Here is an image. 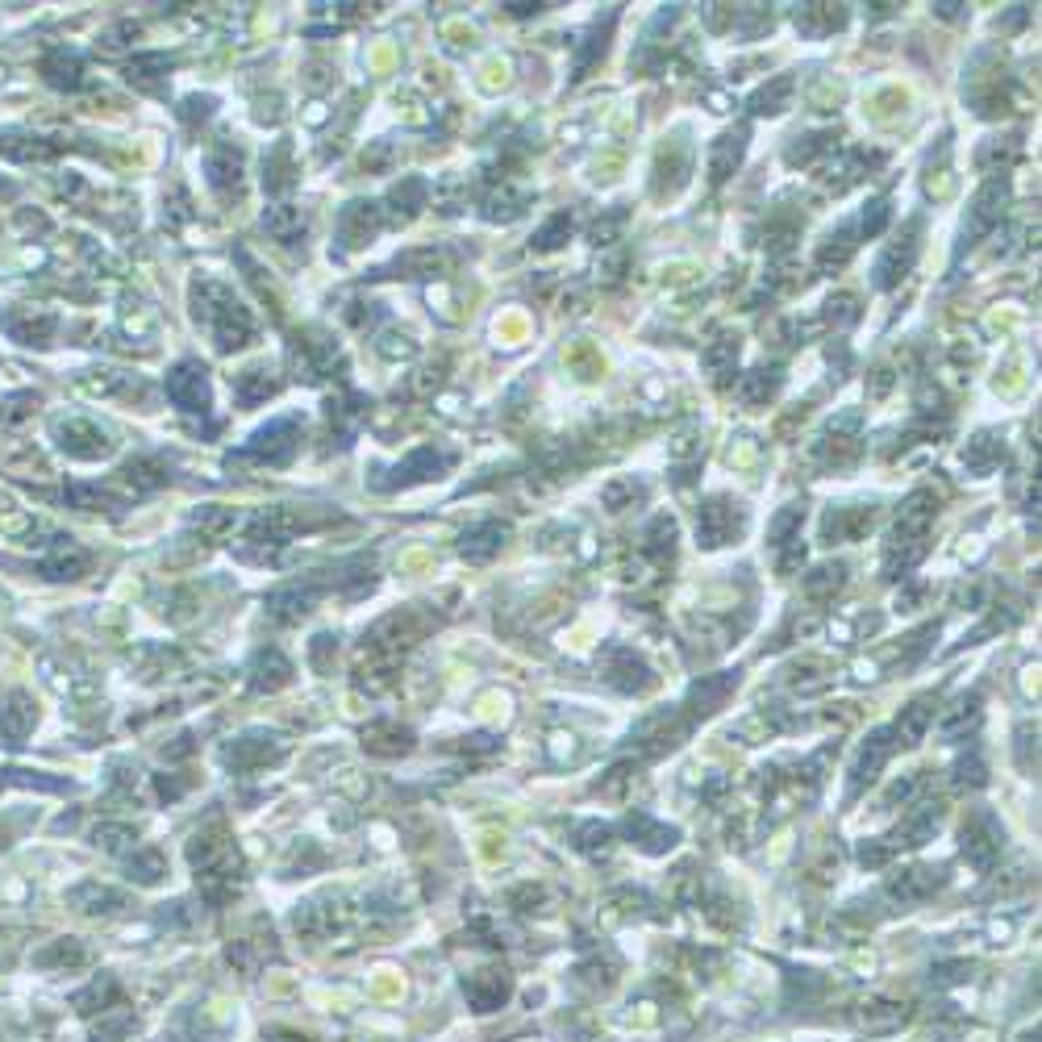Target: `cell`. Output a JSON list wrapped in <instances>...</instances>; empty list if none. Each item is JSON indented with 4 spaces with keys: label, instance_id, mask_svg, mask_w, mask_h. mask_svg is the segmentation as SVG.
<instances>
[{
    "label": "cell",
    "instance_id": "obj_31",
    "mask_svg": "<svg viewBox=\"0 0 1042 1042\" xmlns=\"http://www.w3.org/2000/svg\"><path fill=\"white\" fill-rule=\"evenodd\" d=\"M930 717H934V697H922V701H913V705L904 709L901 717H897V726H892V734L901 738V747H918L922 743Z\"/></svg>",
    "mask_w": 1042,
    "mask_h": 1042
},
{
    "label": "cell",
    "instance_id": "obj_37",
    "mask_svg": "<svg viewBox=\"0 0 1042 1042\" xmlns=\"http://www.w3.org/2000/svg\"><path fill=\"white\" fill-rule=\"evenodd\" d=\"M613 21H617V9H610L605 13V25H601V18L592 21V30H589V46L580 51V59H575V79H584L589 76V67L601 55H605V46H610V34H613Z\"/></svg>",
    "mask_w": 1042,
    "mask_h": 1042
},
{
    "label": "cell",
    "instance_id": "obj_1",
    "mask_svg": "<svg viewBox=\"0 0 1042 1042\" xmlns=\"http://www.w3.org/2000/svg\"><path fill=\"white\" fill-rule=\"evenodd\" d=\"M188 864H193L197 885L205 888V897L213 904L234 897L238 880H242V855H238L234 838L221 830V822H209L200 834H193V843H188Z\"/></svg>",
    "mask_w": 1042,
    "mask_h": 1042
},
{
    "label": "cell",
    "instance_id": "obj_20",
    "mask_svg": "<svg viewBox=\"0 0 1042 1042\" xmlns=\"http://www.w3.org/2000/svg\"><path fill=\"white\" fill-rule=\"evenodd\" d=\"M172 475H167V468L158 463V459H134V463H125L118 475H113V484L118 489H125L134 501L139 496H151V492H158L163 484H167Z\"/></svg>",
    "mask_w": 1042,
    "mask_h": 1042
},
{
    "label": "cell",
    "instance_id": "obj_41",
    "mask_svg": "<svg viewBox=\"0 0 1042 1042\" xmlns=\"http://www.w3.org/2000/svg\"><path fill=\"white\" fill-rule=\"evenodd\" d=\"M0 785H18V788H42V792H72V780H55L46 771H21V767H0Z\"/></svg>",
    "mask_w": 1042,
    "mask_h": 1042
},
{
    "label": "cell",
    "instance_id": "obj_38",
    "mask_svg": "<svg viewBox=\"0 0 1042 1042\" xmlns=\"http://www.w3.org/2000/svg\"><path fill=\"white\" fill-rule=\"evenodd\" d=\"M267 368H246L242 375H234V393H238V405H259V401H267V396L276 393L279 384L276 380H267Z\"/></svg>",
    "mask_w": 1042,
    "mask_h": 1042
},
{
    "label": "cell",
    "instance_id": "obj_56",
    "mask_svg": "<svg viewBox=\"0 0 1042 1042\" xmlns=\"http://www.w3.org/2000/svg\"><path fill=\"white\" fill-rule=\"evenodd\" d=\"M959 771V785H984V764L980 759H964V764L955 767Z\"/></svg>",
    "mask_w": 1042,
    "mask_h": 1042
},
{
    "label": "cell",
    "instance_id": "obj_25",
    "mask_svg": "<svg viewBox=\"0 0 1042 1042\" xmlns=\"http://www.w3.org/2000/svg\"><path fill=\"white\" fill-rule=\"evenodd\" d=\"M626 834L638 846H643L647 855H663V851H671V846H676V838H680V830H676V826H659V822H655V818H647V813H629V818H626Z\"/></svg>",
    "mask_w": 1042,
    "mask_h": 1042
},
{
    "label": "cell",
    "instance_id": "obj_13",
    "mask_svg": "<svg viewBox=\"0 0 1042 1042\" xmlns=\"http://www.w3.org/2000/svg\"><path fill=\"white\" fill-rule=\"evenodd\" d=\"M205 176L213 184V193L230 197V193H242V146L238 142H217L213 151L205 155Z\"/></svg>",
    "mask_w": 1042,
    "mask_h": 1042
},
{
    "label": "cell",
    "instance_id": "obj_7",
    "mask_svg": "<svg viewBox=\"0 0 1042 1042\" xmlns=\"http://www.w3.org/2000/svg\"><path fill=\"white\" fill-rule=\"evenodd\" d=\"M39 726V701L30 692L13 689L4 701H0V743L4 747H25V738Z\"/></svg>",
    "mask_w": 1042,
    "mask_h": 1042
},
{
    "label": "cell",
    "instance_id": "obj_15",
    "mask_svg": "<svg viewBox=\"0 0 1042 1042\" xmlns=\"http://www.w3.org/2000/svg\"><path fill=\"white\" fill-rule=\"evenodd\" d=\"M42 79L51 84V88H59V92H76V88H84L88 84V72H84V55L79 51H72V46H55V51H46L39 63Z\"/></svg>",
    "mask_w": 1042,
    "mask_h": 1042
},
{
    "label": "cell",
    "instance_id": "obj_54",
    "mask_svg": "<svg viewBox=\"0 0 1042 1042\" xmlns=\"http://www.w3.org/2000/svg\"><path fill=\"white\" fill-rule=\"evenodd\" d=\"M885 221H888V200H885V197H876V200H871V205L864 209V226H859V230H864L867 238H876L880 230H885Z\"/></svg>",
    "mask_w": 1042,
    "mask_h": 1042
},
{
    "label": "cell",
    "instance_id": "obj_47",
    "mask_svg": "<svg viewBox=\"0 0 1042 1042\" xmlns=\"http://www.w3.org/2000/svg\"><path fill=\"white\" fill-rule=\"evenodd\" d=\"M1001 454H1005V447H997L988 434H980V438L964 451V463L972 468V472H988L992 463H1001Z\"/></svg>",
    "mask_w": 1042,
    "mask_h": 1042
},
{
    "label": "cell",
    "instance_id": "obj_6",
    "mask_svg": "<svg viewBox=\"0 0 1042 1042\" xmlns=\"http://www.w3.org/2000/svg\"><path fill=\"white\" fill-rule=\"evenodd\" d=\"M221 759H226L230 771H259V767L284 759V743H279L276 734L251 730V734H242V738H234L230 747L221 750Z\"/></svg>",
    "mask_w": 1042,
    "mask_h": 1042
},
{
    "label": "cell",
    "instance_id": "obj_35",
    "mask_svg": "<svg viewBox=\"0 0 1042 1042\" xmlns=\"http://www.w3.org/2000/svg\"><path fill=\"white\" fill-rule=\"evenodd\" d=\"M167 72H172V59H167V55H134V59L125 63V79L146 88V92H155L158 84L167 79Z\"/></svg>",
    "mask_w": 1042,
    "mask_h": 1042
},
{
    "label": "cell",
    "instance_id": "obj_49",
    "mask_svg": "<svg viewBox=\"0 0 1042 1042\" xmlns=\"http://www.w3.org/2000/svg\"><path fill=\"white\" fill-rule=\"evenodd\" d=\"M193 526L200 530V538H217V534H226L234 526V513L221 509V505H205V509L193 517Z\"/></svg>",
    "mask_w": 1042,
    "mask_h": 1042
},
{
    "label": "cell",
    "instance_id": "obj_22",
    "mask_svg": "<svg viewBox=\"0 0 1042 1042\" xmlns=\"http://www.w3.org/2000/svg\"><path fill=\"white\" fill-rule=\"evenodd\" d=\"M913 259H918V221H909L901 242L888 246V255L880 259V267H876V288H892V284L913 267Z\"/></svg>",
    "mask_w": 1042,
    "mask_h": 1042
},
{
    "label": "cell",
    "instance_id": "obj_21",
    "mask_svg": "<svg viewBox=\"0 0 1042 1042\" xmlns=\"http://www.w3.org/2000/svg\"><path fill=\"white\" fill-rule=\"evenodd\" d=\"M380 230V209L375 205H368V200H351L342 213H338V238H342V246H363L368 238Z\"/></svg>",
    "mask_w": 1042,
    "mask_h": 1042
},
{
    "label": "cell",
    "instance_id": "obj_32",
    "mask_svg": "<svg viewBox=\"0 0 1042 1042\" xmlns=\"http://www.w3.org/2000/svg\"><path fill=\"white\" fill-rule=\"evenodd\" d=\"M263 188H267V193L293 188V142L288 139H279L276 151L263 158Z\"/></svg>",
    "mask_w": 1042,
    "mask_h": 1042
},
{
    "label": "cell",
    "instance_id": "obj_52",
    "mask_svg": "<svg viewBox=\"0 0 1042 1042\" xmlns=\"http://www.w3.org/2000/svg\"><path fill=\"white\" fill-rule=\"evenodd\" d=\"M571 234V213H555L542 230H538V238H534V246L538 251H555L559 246V238H568Z\"/></svg>",
    "mask_w": 1042,
    "mask_h": 1042
},
{
    "label": "cell",
    "instance_id": "obj_36",
    "mask_svg": "<svg viewBox=\"0 0 1042 1042\" xmlns=\"http://www.w3.org/2000/svg\"><path fill=\"white\" fill-rule=\"evenodd\" d=\"M843 21H846L843 4H805V9H797V25H801L805 34H813V39H822V34H830V30H838Z\"/></svg>",
    "mask_w": 1042,
    "mask_h": 1042
},
{
    "label": "cell",
    "instance_id": "obj_16",
    "mask_svg": "<svg viewBox=\"0 0 1042 1042\" xmlns=\"http://www.w3.org/2000/svg\"><path fill=\"white\" fill-rule=\"evenodd\" d=\"M88 568H92V555L76 547L72 538H55L51 555L34 571H39L42 580H79V575H88Z\"/></svg>",
    "mask_w": 1042,
    "mask_h": 1042
},
{
    "label": "cell",
    "instance_id": "obj_3",
    "mask_svg": "<svg viewBox=\"0 0 1042 1042\" xmlns=\"http://www.w3.org/2000/svg\"><path fill=\"white\" fill-rule=\"evenodd\" d=\"M51 434H55L59 451L72 454V459H109L113 447H118L113 434L105 430L100 421H92V417H55Z\"/></svg>",
    "mask_w": 1042,
    "mask_h": 1042
},
{
    "label": "cell",
    "instance_id": "obj_40",
    "mask_svg": "<svg viewBox=\"0 0 1042 1042\" xmlns=\"http://www.w3.org/2000/svg\"><path fill=\"white\" fill-rule=\"evenodd\" d=\"M34 964L39 967H79V964H88V946L79 943V939H59L55 946L39 951Z\"/></svg>",
    "mask_w": 1042,
    "mask_h": 1042
},
{
    "label": "cell",
    "instance_id": "obj_2",
    "mask_svg": "<svg viewBox=\"0 0 1042 1042\" xmlns=\"http://www.w3.org/2000/svg\"><path fill=\"white\" fill-rule=\"evenodd\" d=\"M300 447V417H272L263 430L246 438V447L230 451V463H267V468H284Z\"/></svg>",
    "mask_w": 1042,
    "mask_h": 1042
},
{
    "label": "cell",
    "instance_id": "obj_42",
    "mask_svg": "<svg viewBox=\"0 0 1042 1042\" xmlns=\"http://www.w3.org/2000/svg\"><path fill=\"white\" fill-rule=\"evenodd\" d=\"M438 267H442V251H434V246H426V251H405V255L393 259V272H401L405 279L434 276Z\"/></svg>",
    "mask_w": 1042,
    "mask_h": 1042
},
{
    "label": "cell",
    "instance_id": "obj_34",
    "mask_svg": "<svg viewBox=\"0 0 1042 1042\" xmlns=\"http://www.w3.org/2000/svg\"><path fill=\"white\" fill-rule=\"evenodd\" d=\"M426 197H430V184L426 179H417V176H409V179H401L396 184L393 193H388V205H393V213L396 217H417L421 209H426Z\"/></svg>",
    "mask_w": 1042,
    "mask_h": 1042
},
{
    "label": "cell",
    "instance_id": "obj_44",
    "mask_svg": "<svg viewBox=\"0 0 1042 1042\" xmlns=\"http://www.w3.org/2000/svg\"><path fill=\"white\" fill-rule=\"evenodd\" d=\"M92 843H97L100 851H109V855H125V851H139V830L105 822V826L92 830Z\"/></svg>",
    "mask_w": 1042,
    "mask_h": 1042
},
{
    "label": "cell",
    "instance_id": "obj_51",
    "mask_svg": "<svg viewBox=\"0 0 1042 1042\" xmlns=\"http://www.w3.org/2000/svg\"><path fill=\"white\" fill-rule=\"evenodd\" d=\"M39 409V396L34 393H13L0 401V421L4 426H18V421H25V417Z\"/></svg>",
    "mask_w": 1042,
    "mask_h": 1042
},
{
    "label": "cell",
    "instance_id": "obj_28",
    "mask_svg": "<svg viewBox=\"0 0 1042 1042\" xmlns=\"http://www.w3.org/2000/svg\"><path fill=\"white\" fill-rule=\"evenodd\" d=\"M67 901L76 904L79 913H88V918H105V913H118V909H125V897L121 892H113V888L97 885V880H88V885H79L67 892Z\"/></svg>",
    "mask_w": 1042,
    "mask_h": 1042
},
{
    "label": "cell",
    "instance_id": "obj_39",
    "mask_svg": "<svg viewBox=\"0 0 1042 1042\" xmlns=\"http://www.w3.org/2000/svg\"><path fill=\"white\" fill-rule=\"evenodd\" d=\"M263 226H267V234L279 238V242H293V238L305 234V213L293 209V205H276V209L263 213Z\"/></svg>",
    "mask_w": 1042,
    "mask_h": 1042
},
{
    "label": "cell",
    "instance_id": "obj_26",
    "mask_svg": "<svg viewBox=\"0 0 1042 1042\" xmlns=\"http://www.w3.org/2000/svg\"><path fill=\"white\" fill-rule=\"evenodd\" d=\"M72 1005H76V1013H84V1018L109 1013V1009H125V1005H121V984L113 980V976H97L88 988H79L76 997H72Z\"/></svg>",
    "mask_w": 1042,
    "mask_h": 1042
},
{
    "label": "cell",
    "instance_id": "obj_48",
    "mask_svg": "<svg viewBox=\"0 0 1042 1042\" xmlns=\"http://www.w3.org/2000/svg\"><path fill=\"white\" fill-rule=\"evenodd\" d=\"M776 388H780V372H776V368H771V372H750L747 380H743V401H747V405H764Z\"/></svg>",
    "mask_w": 1042,
    "mask_h": 1042
},
{
    "label": "cell",
    "instance_id": "obj_33",
    "mask_svg": "<svg viewBox=\"0 0 1042 1042\" xmlns=\"http://www.w3.org/2000/svg\"><path fill=\"white\" fill-rule=\"evenodd\" d=\"M939 885H943L939 871H930V867H913V871H901L897 880H888V892H892L897 901H922L925 892H934Z\"/></svg>",
    "mask_w": 1042,
    "mask_h": 1042
},
{
    "label": "cell",
    "instance_id": "obj_30",
    "mask_svg": "<svg viewBox=\"0 0 1042 1042\" xmlns=\"http://www.w3.org/2000/svg\"><path fill=\"white\" fill-rule=\"evenodd\" d=\"M743 151H747V130L722 134V139L713 142V158H709V179H713V184H722V179L734 176V167H738Z\"/></svg>",
    "mask_w": 1042,
    "mask_h": 1042
},
{
    "label": "cell",
    "instance_id": "obj_5",
    "mask_svg": "<svg viewBox=\"0 0 1042 1042\" xmlns=\"http://www.w3.org/2000/svg\"><path fill=\"white\" fill-rule=\"evenodd\" d=\"M451 468V454L447 451H434V447H417L405 463H396L388 472H375L372 489L375 492H396V489H409V484H421V480H434Z\"/></svg>",
    "mask_w": 1042,
    "mask_h": 1042
},
{
    "label": "cell",
    "instance_id": "obj_27",
    "mask_svg": "<svg viewBox=\"0 0 1042 1042\" xmlns=\"http://www.w3.org/2000/svg\"><path fill=\"white\" fill-rule=\"evenodd\" d=\"M505 538H509V526H501V522H480V526H472V530L463 534L459 551H463V559H472V563H484V559H492V555L505 547Z\"/></svg>",
    "mask_w": 1042,
    "mask_h": 1042
},
{
    "label": "cell",
    "instance_id": "obj_57",
    "mask_svg": "<svg viewBox=\"0 0 1042 1042\" xmlns=\"http://www.w3.org/2000/svg\"><path fill=\"white\" fill-rule=\"evenodd\" d=\"M13 193H18V188H13L9 179H0V197H13Z\"/></svg>",
    "mask_w": 1042,
    "mask_h": 1042
},
{
    "label": "cell",
    "instance_id": "obj_45",
    "mask_svg": "<svg viewBox=\"0 0 1042 1042\" xmlns=\"http://www.w3.org/2000/svg\"><path fill=\"white\" fill-rule=\"evenodd\" d=\"M167 876V859H163V851H134L130 855V880H139V885H158Z\"/></svg>",
    "mask_w": 1042,
    "mask_h": 1042
},
{
    "label": "cell",
    "instance_id": "obj_18",
    "mask_svg": "<svg viewBox=\"0 0 1042 1042\" xmlns=\"http://www.w3.org/2000/svg\"><path fill=\"white\" fill-rule=\"evenodd\" d=\"M509 992H513V984L505 972H475V976L463 980V997H468V1005H472L475 1013L501 1009V1005L509 1001Z\"/></svg>",
    "mask_w": 1042,
    "mask_h": 1042
},
{
    "label": "cell",
    "instance_id": "obj_8",
    "mask_svg": "<svg viewBox=\"0 0 1042 1042\" xmlns=\"http://www.w3.org/2000/svg\"><path fill=\"white\" fill-rule=\"evenodd\" d=\"M1001 843H1005V830L997 826V818H992L988 809H976L964 826V855L976 867H992L997 855H1001Z\"/></svg>",
    "mask_w": 1042,
    "mask_h": 1042
},
{
    "label": "cell",
    "instance_id": "obj_46",
    "mask_svg": "<svg viewBox=\"0 0 1042 1042\" xmlns=\"http://www.w3.org/2000/svg\"><path fill=\"white\" fill-rule=\"evenodd\" d=\"M846 580V568L843 563H826V568H818L813 575L805 580V592L809 596H818V601H826L830 592H838Z\"/></svg>",
    "mask_w": 1042,
    "mask_h": 1042
},
{
    "label": "cell",
    "instance_id": "obj_50",
    "mask_svg": "<svg viewBox=\"0 0 1042 1042\" xmlns=\"http://www.w3.org/2000/svg\"><path fill=\"white\" fill-rule=\"evenodd\" d=\"M647 542H650L647 551L655 555V559H671V551H676V547H671V542H676V522H671V517H655V526L647 530Z\"/></svg>",
    "mask_w": 1042,
    "mask_h": 1042
},
{
    "label": "cell",
    "instance_id": "obj_24",
    "mask_svg": "<svg viewBox=\"0 0 1042 1042\" xmlns=\"http://www.w3.org/2000/svg\"><path fill=\"white\" fill-rule=\"evenodd\" d=\"M610 680L617 684L622 692H643L655 684V676H650V668L634 655V650L617 647L610 650Z\"/></svg>",
    "mask_w": 1042,
    "mask_h": 1042
},
{
    "label": "cell",
    "instance_id": "obj_17",
    "mask_svg": "<svg viewBox=\"0 0 1042 1042\" xmlns=\"http://www.w3.org/2000/svg\"><path fill=\"white\" fill-rule=\"evenodd\" d=\"M734 689H738V671L701 676V680H697V684L689 689V701H684V709H689V722H697V717H709V713H717V709H722V701H726Z\"/></svg>",
    "mask_w": 1042,
    "mask_h": 1042
},
{
    "label": "cell",
    "instance_id": "obj_12",
    "mask_svg": "<svg viewBox=\"0 0 1042 1042\" xmlns=\"http://www.w3.org/2000/svg\"><path fill=\"white\" fill-rule=\"evenodd\" d=\"M1005 197H1009V184L1005 179H988L980 188V197L972 200V213H967V226H964V242L972 246L980 234H988L997 221H1001L1005 213Z\"/></svg>",
    "mask_w": 1042,
    "mask_h": 1042
},
{
    "label": "cell",
    "instance_id": "obj_23",
    "mask_svg": "<svg viewBox=\"0 0 1042 1042\" xmlns=\"http://www.w3.org/2000/svg\"><path fill=\"white\" fill-rule=\"evenodd\" d=\"M293 680V663L284 659V650L276 647H263L251 659V689L255 692H276Z\"/></svg>",
    "mask_w": 1042,
    "mask_h": 1042
},
{
    "label": "cell",
    "instance_id": "obj_14",
    "mask_svg": "<svg viewBox=\"0 0 1042 1042\" xmlns=\"http://www.w3.org/2000/svg\"><path fill=\"white\" fill-rule=\"evenodd\" d=\"M897 734H892V726L885 730H871V738L864 743V750H859V759H855V767H851V797L855 792H864V785H871L876 776H880V767L888 764V755H892V743Z\"/></svg>",
    "mask_w": 1042,
    "mask_h": 1042
},
{
    "label": "cell",
    "instance_id": "obj_55",
    "mask_svg": "<svg viewBox=\"0 0 1042 1042\" xmlns=\"http://www.w3.org/2000/svg\"><path fill=\"white\" fill-rule=\"evenodd\" d=\"M330 650H338L334 634H317L314 643H309V655H314V668L317 671H330Z\"/></svg>",
    "mask_w": 1042,
    "mask_h": 1042
},
{
    "label": "cell",
    "instance_id": "obj_29",
    "mask_svg": "<svg viewBox=\"0 0 1042 1042\" xmlns=\"http://www.w3.org/2000/svg\"><path fill=\"white\" fill-rule=\"evenodd\" d=\"M363 747L372 750V755H405V750L414 747V730L396 726V722H372V726L363 730Z\"/></svg>",
    "mask_w": 1042,
    "mask_h": 1042
},
{
    "label": "cell",
    "instance_id": "obj_53",
    "mask_svg": "<svg viewBox=\"0 0 1042 1042\" xmlns=\"http://www.w3.org/2000/svg\"><path fill=\"white\" fill-rule=\"evenodd\" d=\"M213 97H188L184 105H179V121L184 125H197V121H209V113H213Z\"/></svg>",
    "mask_w": 1042,
    "mask_h": 1042
},
{
    "label": "cell",
    "instance_id": "obj_4",
    "mask_svg": "<svg viewBox=\"0 0 1042 1042\" xmlns=\"http://www.w3.org/2000/svg\"><path fill=\"white\" fill-rule=\"evenodd\" d=\"M167 401L184 409V414H209V401H213V388H209V368L200 359H184L167 372Z\"/></svg>",
    "mask_w": 1042,
    "mask_h": 1042
},
{
    "label": "cell",
    "instance_id": "obj_11",
    "mask_svg": "<svg viewBox=\"0 0 1042 1042\" xmlns=\"http://www.w3.org/2000/svg\"><path fill=\"white\" fill-rule=\"evenodd\" d=\"M317 596H321V584H317L314 575H309V580H293V584H284V589H276L267 596V613L276 617L279 626H293L305 613H314Z\"/></svg>",
    "mask_w": 1042,
    "mask_h": 1042
},
{
    "label": "cell",
    "instance_id": "obj_10",
    "mask_svg": "<svg viewBox=\"0 0 1042 1042\" xmlns=\"http://www.w3.org/2000/svg\"><path fill=\"white\" fill-rule=\"evenodd\" d=\"M738 530H743V509L730 505L726 496H713V501H705V505L697 509V534H701L705 547H722V542H730Z\"/></svg>",
    "mask_w": 1042,
    "mask_h": 1042
},
{
    "label": "cell",
    "instance_id": "obj_9",
    "mask_svg": "<svg viewBox=\"0 0 1042 1042\" xmlns=\"http://www.w3.org/2000/svg\"><path fill=\"white\" fill-rule=\"evenodd\" d=\"M0 330L21 342V347H46L55 330H59V317L46 314V309H4L0 314Z\"/></svg>",
    "mask_w": 1042,
    "mask_h": 1042
},
{
    "label": "cell",
    "instance_id": "obj_19",
    "mask_svg": "<svg viewBox=\"0 0 1042 1042\" xmlns=\"http://www.w3.org/2000/svg\"><path fill=\"white\" fill-rule=\"evenodd\" d=\"M67 142L55 139H39V134H25V130H0V155L18 158V163H46V158L63 155Z\"/></svg>",
    "mask_w": 1042,
    "mask_h": 1042
},
{
    "label": "cell",
    "instance_id": "obj_43",
    "mask_svg": "<svg viewBox=\"0 0 1042 1042\" xmlns=\"http://www.w3.org/2000/svg\"><path fill=\"white\" fill-rule=\"evenodd\" d=\"M788 97H792V76H776L750 97V113H785Z\"/></svg>",
    "mask_w": 1042,
    "mask_h": 1042
}]
</instances>
